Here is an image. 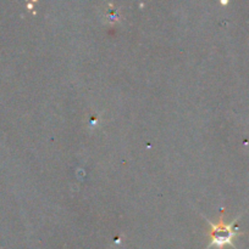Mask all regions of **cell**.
<instances>
[{"label":"cell","instance_id":"obj_1","mask_svg":"<svg viewBox=\"0 0 249 249\" xmlns=\"http://www.w3.org/2000/svg\"><path fill=\"white\" fill-rule=\"evenodd\" d=\"M237 220H234L231 224H225L224 220H220L219 224L211 225V231H210V238L211 243L210 246H216V247H224V246L232 245V241L238 233L234 229V224Z\"/></svg>","mask_w":249,"mask_h":249}]
</instances>
